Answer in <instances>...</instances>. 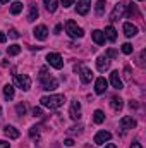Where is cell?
<instances>
[{"mask_svg": "<svg viewBox=\"0 0 146 148\" xmlns=\"http://www.w3.org/2000/svg\"><path fill=\"white\" fill-rule=\"evenodd\" d=\"M5 40H7L5 33H2V31H0V43H5Z\"/></svg>", "mask_w": 146, "mask_h": 148, "instance_id": "39", "label": "cell"}, {"mask_svg": "<svg viewBox=\"0 0 146 148\" xmlns=\"http://www.w3.org/2000/svg\"><path fill=\"white\" fill-rule=\"evenodd\" d=\"M38 14H40V12H38V5H36V3H29V14H28V21H29V23H33V21L38 17Z\"/></svg>", "mask_w": 146, "mask_h": 148, "instance_id": "19", "label": "cell"}, {"mask_svg": "<svg viewBox=\"0 0 146 148\" xmlns=\"http://www.w3.org/2000/svg\"><path fill=\"white\" fill-rule=\"evenodd\" d=\"M110 138H112V134H110L108 131H98V133L95 134L93 141H95V145H103V143L108 141Z\"/></svg>", "mask_w": 146, "mask_h": 148, "instance_id": "7", "label": "cell"}, {"mask_svg": "<svg viewBox=\"0 0 146 148\" xmlns=\"http://www.w3.org/2000/svg\"><path fill=\"white\" fill-rule=\"evenodd\" d=\"M43 3H45L46 10L55 12V10H57V3H59V0H43Z\"/></svg>", "mask_w": 146, "mask_h": 148, "instance_id": "22", "label": "cell"}, {"mask_svg": "<svg viewBox=\"0 0 146 148\" xmlns=\"http://www.w3.org/2000/svg\"><path fill=\"white\" fill-rule=\"evenodd\" d=\"M91 36H93V41H95L96 45H103V43H105V35H103V31H100V29H95V31L91 33Z\"/></svg>", "mask_w": 146, "mask_h": 148, "instance_id": "17", "label": "cell"}, {"mask_svg": "<svg viewBox=\"0 0 146 148\" xmlns=\"http://www.w3.org/2000/svg\"><path fill=\"white\" fill-rule=\"evenodd\" d=\"M71 117L72 119H79L81 117V103L77 100H74L71 103Z\"/></svg>", "mask_w": 146, "mask_h": 148, "instance_id": "16", "label": "cell"}, {"mask_svg": "<svg viewBox=\"0 0 146 148\" xmlns=\"http://www.w3.org/2000/svg\"><path fill=\"white\" fill-rule=\"evenodd\" d=\"M3 131H5V136H9L10 140H17V138H19V131H17L14 126H5Z\"/></svg>", "mask_w": 146, "mask_h": 148, "instance_id": "18", "label": "cell"}, {"mask_svg": "<svg viewBox=\"0 0 146 148\" xmlns=\"http://www.w3.org/2000/svg\"><path fill=\"white\" fill-rule=\"evenodd\" d=\"M124 10H126V5H124V3H117L115 9H113L112 14H110V21H119V19L124 16Z\"/></svg>", "mask_w": 146, "mask_h": 148, "instance_id": "9", "label": "cell"}, {"mask_svg": "<svg viewBox=\"0 0 146 148\" xmlns=\"http://www.w3.org/2000/svg\"><path fill=\"white\" fill-rule=\"evenodd\" d=\"M62 5H64L65 9H69L71 5H74V0H62Z\"/></svg>", "mask_w": 146, "mask_h": 148, "instance_id": "35", "label": "cell"}, {"mask_svg": "<svg viewBox=\"0 0 146 148\" xmlns=\"http://www.w3.org/2000/svg\"><path fill=\"white\" fill-rule=\"evenodd\" d=\"M132 14H134V16H138V9H136V5H134V3H129V16L132 17Z\"/></svg>", "mask_w": 146, "mask_h": 148, "instance_id": "31", "label": "cell"}, {"mask_svg": "<svg viewBox=\"0 0 146 148\" xmlns=\"http://www.w3.org/2000/svg\"><path fill=\"white\" fill-rule=\"evenodd\" d=\"M23 10V3L21 2H14L12 5H10V14H14V16H17L19 12Z\"/></svg>", "mask_w": 146, "mask_h": 148, "instance_id": "23", "label": "cell"}, {"mask_svg": "<svg viewBox=\"0 0 146 148\" xmlns=\"http://www.w3.org/2000/svg\"><path fill=\"white\" fill-rule=\"evenodd\" d=\"M105 148H117V147H115L113 143H108V145H107V147H105Z\"/></svg>", "mask_w": 146, "mask_h": 148, "instance_id": "42", "label": "cell"}, {"mask_svg": "<svg viewBox=\"0 0 146 148\" xmlns=\"http://www.w3.org/2000/svg\"><path fill=\"white\" fill-rule=\"evenodd\" d=\"M119 126H120V129L127 131V129H132V127H136V121H134L131 115H126V117H122V119H120Z\"/></svg>", "mask_w": 146, "mask_h": 148, "instance_id": "8", "label": "cell"}, {"mask_svg": "<svg viewBox=\"0 0 146 148\" xmlns=\"http://www.w3.org/2000/svg\"><path fill=\"white\" fill-rule=\"evenodd\" d=\"M16 112H17V115H24L26 114V105L24 103H17L16 105Z\"/></svg>", "mask_w": 146, "mask_h": 148, "instance_id": "28", "label": "cell"}, {"mask_svg": "<svg viewBox=\"0 0 146 148\" xmlns=\"http://www.w3.org/2000/svg\"><path fill=\"white\" fill-rule=\"evenodd\" d=\"M93 119H95V122L96 124H102L103 121H105V114L102 110H95V114H93Z\"/></svg>", "mask_w": 146, "mask_h": 148, "instance_id": "25", "label": "cell"}, {"mask_svg": "<svg viewBox=\"0 0 146 148\" xmlns=\"http://www.w3.org/2000/svg\"><path fill=\"white\" fill-rule=\"evenodd\" d=\"M0 114H2V109H0Z\"/></svg>", "mask_w": 146, "mask_h": 148, "instance_id": "44", "label": "cell"}, {"mask_svg": "<svg viewBox=\"0 0 146 148\" xmlns=\"http://www.w3.org/2000/svg\"><path fill=\"white\" fill-rule=\"evenodd\" d=\"M96 67H98L100 73H105V71L110 67L108 57H98V59H96Z\"/></svg>", "mask_w": 146, "mask_h": 148, "instance_id": "14", "label": "cell"}, {"mask_svg": "<svg viewBox=\"0 0 146 148\" xmlns=\"http://www.w3.org/2000/svg\"><path fill=\"white\" fill-rule=\"evenodd\" d=\"M138 2H141V0H138Z\"/></svg>", "mask_w": 146, "mask_h": 148, "instance_id": "45", "label": "cell"}, {"mask_svg": "<svg viewBox=\"0 0 146 148\" xmlns=\"http://www.w3.org/2000/svg\"><path fill=\"white\" fill-rule=\"evenodd\" d=\"M29 136H31L33 140L38 138V136H40V127H36V126H35V127H31V129H29Z\"/></svg>", "mask_w": 146, "mask_h": 148, "instance_id": "30", "label": "cell"}, {"mask_svg": "<svg viewBox=\"0 0 146 148\" xmlns=\"http://www.w3.org/2000/svg\"><path fill=\"white\" fill-rule=\"evenodd\" d=\"M89 7H91V0H79L77 2V14L86 16L89 12Z\"/></svg>", "mask_w": 146, "mask_h": 148, "instance_id": "11", "label": "cell"}, {"mask_svg": "<svg viewBox=\"0 0 146 148\" xmlns=\"http://www.w3.org/2000/svg\"><path fill=\"white\" fill-rule=\"evenodd\" d=\"M40 83H41V88L46 90V91H53V90L59 86V81H57L53 76L48 74L46 67H41V69H40Z\"/></svg>", "mask_w": 146, "mask_h": 148, "instance_id": "1", "label": "cell"}, {"mask_svg": "<svg viewBox=\"0 0 146 148\" xmlns=\"http://www.w3.org/2000/svg\"><path fill=\"white\" fill-rule=\"evenodd\" d=\"M9 36H10V38H14V40H17V38H19V33H17V29L10 28V29H9Z\"/></svg>", "mask_w": 146, "mask_h": 148, "instance_id": "32", "label": "cell"}, {"mask_svg": "<svg viewBox=\"0 0 146 148\" xmlns=\"http://www.w3.org/2000/svg\"><path fill=\"white\" fill-rule=\"evenodd\" d=\"M33 35H35V38L36 40H40V41H43V40H46L48 38V29H46V26H36L35 29H33Z\"/></svg>", "mask_w": 146, "mask_h": 148, "instance_id": "10", "label": "cell"}, {"mask_svg": "<svg viewBox=\"0 0 146 148\" xmlns=\"http://www.w3.org/2000/svg\"><path fill=\"white\" fill-rule=\"evenodd\" d=\"M129 148H143V147H141V143H138V141H134V143H132V145H131Z\"/></svg>", "mask_w": 146, "mask_h": 148, "instance_id": "40", "label": "cell"}, {"mask_svg": "<svg viewBox=\"0 0 146 148\" xmlns=\"http://www.w3.org/2000/svg\"><path fill=\"white\" fill-rule=\"evenodd\" d=\"M105 0H98L96 2V7H95V10H96V16H102L103 14V10H105Z\"/></svg>", "mask_w": 146, "mask_h": 148, "instance_id": "26", "label": "cell"}, {"mask_svg": "<svg viewBox=\"0 0 146 148\" xmlns=\"http://www.w3.org/2000/svg\"><path fill=\"white\" fill-rule=\"evenodd\" d=\"M122 52H124L126 55L132 53V45H131V43H124V45H122Z\"/></svg>", "mask_w": 146, "mask_h": 148, "instance_id": "29", "label": "cell"}, {"mask_svg": "<svg viewBox=\"0 0 146 148\" xmlns=\"http://www.w3.org/2000/svg\"><path fill=\"white\" fill-rule=\"evenodd\" d=\"M110 83H112V86L115 90H122V79L119 76V71H113V73L110 74Z\"/></svg>", "mask_w": 146, "mask_h": 148, "instance_id": "15", "label": "cell"}, {"mask_svg": "<svg viewBox=\"0 0 146 148\" xmlns=\"http://www.w3.org/2000/svg\"><path fill=\"white\" fill-rule=\"evenodd\" d=\"M7 52H9V55H17V53L21 52V47H19V45H10V47L7 48Z\"/></svg>", "mask_w": 146, "mask_h": 148, "instance_id": "27", "label": "cell"}, {"mask_svg": "<svg viewBox=\"0 0 146 148\" xmlns=\"http://www.w3.org/2000/svg\"><path fill=\"white\" fill-rule=\"evenodd\" d=\"M65 31H67V35H69L71 38H83V36H84L83 28H79V26H77V23L72 21V19L65 23Z\"/></svg>", "mask_w": 146, "mask_h": 148, "instance_id": "3", "label": "cell"}, {"mask_svg": "<svg viewBox=\"0 0 146 148\" xmlns=\"http://www.w3.org/2000/svg\"><path fill=\"white\" fill-rule=\"evenodd\" d=\"M107 86H108L107 79H105V77H98V79H96V83H95V91H96L98 95H102V93H105V91H107Z\"/></svg>", "mask_w": 146, "mask_h": 148, "instance_id": "12", "label": "cell"}, {"mask_svg": "<svg viewBox=\"0 0 146 148\" xmlns=\"http://www.w3.org/2000/svg\"><path fill=\"white\" fill-rule=\"evenodd\" d=\"M122 102H124L122 98H119V97H113V98L110 100V105H112V109H113V110H120V109H122V105H124Z\"/></svg>", "mask_w": 146, "mask_h": 148, "instance_id": "21", "label": "cell"}, {"mask_svg": "<svg viewBox=\"0 0 146 148\" xmlns=\"http://www.w3.org/2000/svg\"><path fill=\"white\" fill-rule=\"evenodd\" d=\"M40 102H41L43 107H46V109H50V110H55V109H59V107L64 105L65 97H64V95H50V97H43Z\"/></svg>", "mask_w": 146, "mask_h": 148, "instance_id": "2", "label": "cell"}, {"mask_svg": "<svg viewBox=\"0 0 146 148\" xmlns=\"http://www.w3.org/2000/svg\"><path fill=\"white\" fill-rule=\"evenodd\" d=\"M124 76H126V79H131V69H129V67L124 69Z\"/></svg>", "mask_w": 146, "mask_h": 148, "instance_id": "36", "label": "cell"}, {"mask_svg": "<svg viewBox=\"0 0 146 148\" xmlns=\"http://www.w3.org/2000/svg\"><path fill=\"white\" fill-rule=\"evenodd\" d=\"M60 31H62V26H60V24H57V26H55V33H57V35H59V33H60Z\"/></svg>", "mask_w": 146, "mask_h": 148, "instance_id": "41", "label": "cell"}, {"mask_svg": "<svg viewBox=\"0 0 146 148\" xmlns=\"http://www.w3.org/2000/svg\"><path fill=\"white\" fill-rule=\"evenodd\" d=\"M76 71L79 73L83 83H89V81L93 79V73H91V69H88L86 66H79V67H76Z\"/></svg>", "mask_w": 146, "mask_h": 148, "instance_id": "6", "label": "cell"}, {"mask_svg": "<svg viewBox=\"0 0 146 148\" xmlns=\"http://www.w3.org/2000/svg\"><path fill=\"white\" fill-rule=\"evenodd\" d=\"M3 97H5L7 100H12V98H14V88H12L10 84H7V86L3 88Z\"/></svg>", "mask_w": 146, "mask_h": 148, "instance_id": "24", "label": "cell"}, {"mask_svg": "<svg viewBox=\"0 0 146 148\" xmlns=\"http://www.w3.org/2000/svg\"><path fill=\"white\" fill-rule=\"evenodd\" d=\"M64 145H65V147H72V145H74V140H71V138H67V140L64 141Z\"/></svg>", "mask_w": 146, "mask_h": 148, "instance_id": "37", "label": "cell"}, {"mask_svg": "<svg viewBox=\"0 0 146 148\" xmlns=\"http://www.w3.org/2000/svg\"><path fill=\"white\" fill-rule=\"evenodd\" d=\"M103 35H105V38H108L110 41H115V40H117V31H115L113 26H107Z\"/></svg>", "mask_w": 146, "mask_h": 148, "instance_id": "20", "label": "cell"}, {"mask_svg": "<svg viewBox=\"0 0 146 148\" xmlns=\"http://www.w3.org/2000/svg\"><path fill=\"white\" fill-rule=\"evenodd\" d=\"M105 57H110V59H115V57H117V52H115L113 48H110L108 52H107V55H105Z\"/></svg>", "mask_w": 146, "mask_h": 148, "instance_id": "33", "label": "cell"}, {"mask_svg": "<svg viewBox=\"0 0 146 148\" xmlns=\"http://www.w3.org/2000/svg\"><path fill=\"white\" fill-rule=\"evenodd\" d=\"M124 35L127 38L136 36V35H138V26L132 24V23H126V24H124Z\"/></svg>", "mask_w": 146, "mask_h": 148, "instance_id": "13", "label": "cell"}, {"mask_svg": "<svg viewBox=\"0 0 146 148\" xmlns=\"http://www.w3.org/2000/svg\"><path fill=\"white\" fill-rule=\"evenodd\" d=\"M46 62L52 67H55V69H62L64 67V60H62V57L59 53H48L46 55Z\"/></svg>", "mask_w": 146, "mask_h": 148, "instance_id": "5", "label": "cell"}, {"mask_svg": "<svg viewBox=\"0 0 146 148\" xmlns=\"http://www.w3.org/2000/svg\"><path fill=\"white\" fill-rule=\"evenodd\" d=\"M14 84L17 88H21L23 91H28L31 88V77L28 74H16L14 76Z\"/></svg>", "mask_w": 146, "mask_h": 148, "instance_id": "4", "label": "cell"}, {"mask_svg": "<svg viewBox=\"0 0 146 148\" xmlns=\"http://www.w3.org/2000/svg\"><path fill=\"white\" fill-rule=\"evenodd\" d=\"M41 114H43V110H41L40 107H35V109H33V115H35V117H41Z\"/></svg>", "mask_w": 146, "mask_h": 148, "instance_id": "34", "label": "cell"}, {"mask_svg": "<svg viewBox=\"0 0 146 148\" xmlns=\"http://www.w3.org/2000/svg\"><path fill=\"white\" fill-rule=\"evenodd\" d=\"M0 148H10V145H9L7 141H3V140H2V141H0Z\"/></svg>", "mask_w": 146, "mask_h": 148, "instance_id": "38", "label": "cell"}, {"mask_svg": "<svg viewBox=\"0 0 146 148\" xmlns=\"http://www.w3.org/2000/svg\"><path fill=\"white\" fill-rule=\"evenodd\" d=\"M7 2H9V0H0V3H7Z\"/></svg>", "mask_w": 146, "mask_h": 148, "instance_id": "43", "label": "cell"}]
</instances>
